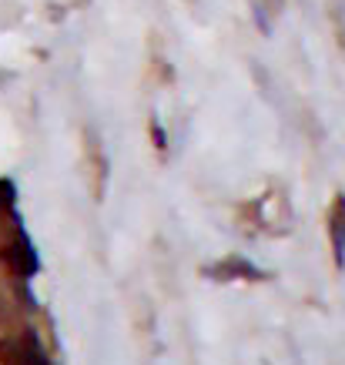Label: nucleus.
<instances>
[{
	"label": "nucleus",
	"instance_id": "obj_1",
	"mask_svg": "<svg viewBox=\"0 0 345 365\" xmlns=\"http://www.w3.org/2000/svg\"><path fill=\"white\" fill-rule=\"evenodd\" d=\"M7 258H11V265L17 268V275H34L37 268H41V262H37V255H34V245L27 242V235H21L17 242L7 248Z\"/></svg>",
	"mask_w": 345,
	"mask_h": 365
},
{
	"label": "nucleus",
	"instance_id": "obj_3",
	"mask_svg": "<svg viewBox=\"0 0 345 365\" xmlns=\"http://www.w3.org/2000/svg\"><path fill=\"white\" fill-rule=\"evenodd\" d=\"M212 275H218V278H232V275L262 278V272H258L255 265H248V262H242V258H228V262H222L218 268H212Z\"/></svg>",
	"mask_w": 345,
	"mask_h": 365
},
{
	"label": "nucleus",
	"instance_id": "obj_6",
	"mask_svg": "<svg viewBox=\"0 0 345 365\" xmlns=\"http://www.w3.org/2000/svg\"><path fill=\"white\" fill-rule=\"evenodd\" d=\"M151 138L158 141V148H168V144H165V131H161V128H151Z\"/></svg>",
	"mask_w": 345,
	"mask_h": 365
},
{
	"label": "nucleus",
	"instance_id": "obj_2",
	"mask_svg": "<svg viewBox=\"0 0 345 365\" xmlns=\"http://www.w3.org/2000/svg\"><path fill=\"white\" fill-rule=\"evenodd\" d=\"M332 252H335V262L345 265V195H339L332 208Z\"/></svg>",
	"mask_w": 345,
	"mask_h": 365
},
{
	"label": "nucleus",
	"instance_id": "obj_5",
	"mask_svg": "<svg viewBox=\"0 0 345 365\" xmlns=\"http://www.w3.org/2000/svg\"><path fill=\"white\" fill-rule=\"evenodd\" d=\"M11 201H14V185L11 181H0V208L11 205Z\"/></svg>",
	"mask_w": 345,
	"mask_h": 365
},
{
	"label": "nucleus",
	"instance_id": "obj_4",
	"mask_svg": "<svg viewBox=\"0 0 345 365\" xmlns=\"http://www.w3.org/2000/svg\"><path fill=\"white\" fill-rule=\"evenodd\" d=\"M24 365H51V362H47V355L37 349V342H27V349H24Z\"/></svg>",
	"mask_w": 345,
	"mask_h": 365
}]
</instances>
